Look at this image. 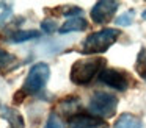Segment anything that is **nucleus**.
<instances>
[{
  "label": "nucleus",
  "mask_w": 146,
  "mask_h": 128,
  "mask_svg": "<svg viewBox=\"0 0 146 128\" xmlns=\"http://www.w3.org/2000/svg\"><path fill=\"white\" fill-rule=\"evenodd\" d=\"M135 70L143 80H146V50H141V53H140L138 58H137Z\"/></svg>",
  "instance_id": "13"
},
{
  "label": "nucleus",
  "mask_w": 146,
  "mask_h": 128,
  "mask_svg": "<svg viewBox=\"0 0 146 128\" xmlns=\"http://www.w3.org/2000/svg\"><path fill=\"white\" fill-rule=\"evenodd\" d=\"M58 111L66 117L72 119L74 116L80 114V103L76 97H66L58 103Z\"/></svg>",
  "instance_id": "8"
},
{
  "label": "nucleus",
  "mask_w": 146,
  "mask_h": 128,
  "mask_svg": "<svg viewBox=\"0 0 146 128\" xmlns=\"http://www.w3.org/2000/svg\"><path fill=\"white\" fill-rule=\"evenodd\" d=\"M0 116L10 123V128H24V119L17 111L0 105Z\"/></svg>",
  "instance_id": "9"
},
{
  "label": "nucleus",
  "mask_w": 146,
  "mask_h": 128,
  "mask_svg": "<svg viewBox=\"0 0 146 128\" xmlns=\"http://www.w3.org/2000/svg\"><path fill=\"white\" fill-rule=\"evenodd\" d=\"M119 8V2L115 0H102V2L94 3L91 9V19L98 25H105L113 19L115 12Z\"/></svg>",
  "instance_id": "6"
},
{
  "label": "nucleus",
  "mask_w": 146,
  "mask_h": 128,
  "mask_svg": "<svg viewBox=\"0 0 146 128\" xmlns=\"http://www.w3.org/2000/svg\"><path fill=\"white\" fill-rule=\"evenodd\" d=\"M133 17H135V11H133V9H129V11L123 12V14L116 19V24L119 25V27H129L133 22Z\"/></svg>",
  "instance_id": "15"
},
{
  "label": "nucleus",
  "mask_w": 146,
  "mask_h": 128,
  "mask_svg": "<svg viewBox=\"0 0 146 128\" xmlns=\"http://www.w3.org/2000/svg\"><path fill=\"white\" fill-rule=\"evenodd\" d=\"M113 128H141V120L135 116L124 112L116 119Z\"/></svg>",
  "instance_id": "12"
},
{
  "label": "nucleus",
  "mask_w": 146,
  "mask_h": 128,
  "mask_svg": "<svg viewBox=\"0 0 146 128\" xmlns=\"http://www.w3.org/2000/svg\"><path fill=\"white\" fill-rule=\"evenodd\" d=\"M88 28V24H86L85 19L82 17H71L68 19L64 24H61V27L58 28V31H60L61 34L64 33H72V31H83Z\"/></svg>",
  "instance_id": "10"
},
{
  "label": "nucleus",
  "mask_w": 146,
  "mask_h": 128,
  "mask_svg": "<svg viewBox=\"0 0 146 128\" xmlns=\"http://www.w3.org/2000/svg\"><path fill=\"white\" fill-rule=\"evenodd\" d=\"M13 61H16V56H14L13 53L7 52V50H3V49H0V70L7 69Z\"/></svg>",
  "instance_id": "14"
},
{
  "label": "nucleus",
  "mask_w": 146,
  "mask_h": 128,
  "mask_svg": "<svg viewBox=\"0 0 146 128\" xmlns=\"http://www.w3.org/2000/svg\"><path fill=\"white\" fill-rule=\"evenodd\" d=\"M49 77H50V67H49V64H46V62H36L29 70L21 91L27 97L33 95V94H38L39 91H42L46 87V84L49 81Z\"/></svg>",
  "instance_id": "4"
},
{
  "label": "nucleus",
  "mask_w": 146,
  "mask_h": 128,
  "mask_svg": "<svg viewBox=\"0 0 146 128\" xmlns=\"http://www.w3.org/2000/svg\"><path fill=\"white\" fill-rule=\"evenodd\" d=\"M99 81L107 84L111 89L121 91V92L127 91L133 84V80L129 72L123 70V69H115V67H110V69L105 67V70L99 75Z\"/></svg>",
  "instance_id": "5"
},
{
  "label": "nucleus",
  "mask_w": 146,
  "mask_h": 128,
  "mask_svg": "<svg viewBox=\"0 0 146 128\" xmlns=\"http://www.w3.org/2000/svg\"><path fill=\"white\" fill-rule=\"evenodd\" d=\"M105 66H107V62L104 58L79 59L71 67L69 78L76 86H86L105 70Z\"/></svg>",
  "instance_id": "1"
},
{
  "label": "nucleus",
  "mask_w": 146,
  "mask_h": 128,
  "mask_svg": "<svg viewBox=\"0 0 146 128\" xmlns=\"http://www.w3.org/2000/svg\"><path fill=\"white\" fill-rule=\"evenodd\" d=\"M107 123L102 119H98L91 114H80L69 119V128H105Z\"/></svg>",
  "instance_id": "7"
},
{
  "label": "nucleus",
  "mask_w": 146,
  "mask_h": 128,
  "mask_svg": "<svg viewBox=\"0 0 146 128\" xmlns=\"http://www.w3.org/2000/svg\"><path fill=\"white\" fill-rule=\"evenodd\" d=\"M39 31L36 30H19V31H14L8 36V42H14V44H19V42H27V41H32V39H38L39 37Z\"/></svg>",
  "instance_id": "11"
},
{
  "label": "nucleus",
  "mask_w": 146,
  "mask_h": 128,
  "mask_svg": "<svg viewBox=\"0 0 146 128\" xmlns=\"http://www.w3.org/2000/svg\"><path fill=\"white\" fill-rule=\"evenodd\" d=\"M141 17H143V19H145V20H146V9H145V11H143V14H141Z\"/></svg>",
  "instance_id": "19"
},
{
  "label": "nucleus",
  "mask_w": 146,
  "mask_h": 128,
  "mask_svg": "<svg viewBox=\"0 0 146 128\" xmlns=\"http://www.w3.org/2000/svg\"><path fill=\"white\" fill-rule=\"evenodd\" d=\"M88 114L94 116L98 119H110L116 114L118 109V97L105 91H96L93 92L91 98L88 102Z\"/></svg>",
  "instance_id": "3"
},
{
  "label": "nucleus",
  "mask_w": 146,
  "mask_h": 128,
  "mask_svg": "<svg viewBox=\"0 0 146 128\" xmlns=\"http://www.w3.org/2000/svg\"><path fill=\"white\" fill-rule=\"evenodd\" d=\"M41 28L46 33H55V31L58 30V25L54 19H46V20L41 22Z\"/></svg>",
  "instance_id": "18"
},
{
  "label": "nucleus",
  "mask_w": 146,
  "mask_h": 128,
  "mask_svg": "<svg viewBox=\"0 0 146 128\" xmlns=\"http://www.w3.org/2000/svg\"><path fill=\"white\" fill-rule=\"evenodd\" d=\"M13 12V3L0 2V22H5Z\"/></svg>",
  "instance_id": "16"
},
{
  "label": "nucleus",
  "mask_w": 146,
  "mask_h": 128,
  "mask_svg": "<svg viewBox=\"0 0 146 128\" xmlns=\"http://www.w3.org/2000/svg\"><path fill=\"white\" fill-rule=\"evenodd\" d=\"M121 36V31L118 28H102L99 31L88 34L82 42V53L85 55H98L104 53L113 45Z\"/></svg>",
  "instance_id": "2"
},
{
  "label": "nucleus",
  "mask_w": 146,
  "mask_h": 128,
  "mask_svg": "<svg viewBox=\"0 0 146 128\" xmlns=\"http://www.w3.org/2000/svg\"><path fill=\"white\" fill-rule=\"evenodd\" d=\"M44 128H64V125H63V122H61V119L54 112V114L49 116V119H47V122H46V127Z\"/></svg>",
  "instance_id": "17"
}]
</instances>
